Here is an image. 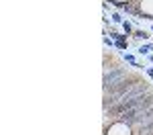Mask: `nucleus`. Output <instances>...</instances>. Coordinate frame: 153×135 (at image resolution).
Listing matches in <instances>:
<instances>
[{"instance_id":"obj_1","label":"nucleus","mask_w":153,"mask_h":135,"mask_svg":"<svg viewBox=\"0 0 153 135\" xmlns=\"http://www.w3.org/2000/svg\"><path fill=\"white\" fill-rule=\"evenodd\" d=\"M125 78H127V72L125 70H110V72L104 74V88L106 90H112V88L123 84Z\"/></svg>"}]
</instances>
